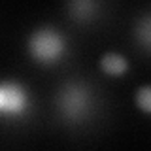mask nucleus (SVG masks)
Here are the masks:
<instances>
[{
	"label": "nucleus",
	"instance_id": "1",
	"mask_svg": "<svg viewBox=\"0 0 151 151\" xmlns=\"http://www.w3.org/2000/svg\"><path fill=\"white\" fill-rule=\"evenodd\" d=\"M55 106L60 119L70 125L85 123L96 108L93 89L83 81H66L55 96Z\"/></svg>",
	"mask_w": 151,
	"mask_h": 151
},
{
	"label": "nucleus",
	"instance_id": "2",
	"mask_svg": "<svg viewBox=\"0 0 151 151\" xmlns=\"http://www.w3.org/2000/svg\"><path fill=\"white\" fill-rule=\"evenodd\" d=\"M28 55L38 64L53 66L66 57L68 53V42L63 32H59L53 27H40L32 30V34L27 40Z\"/></svg>",
	"mask_w": 151,
	"mask_h": 151
},
{
	"label": "nucleus",
	"instance_id": "3",
	"mask_svg": "<svg viewBox=\"0 0 151 151\" xmlns=\"http://www.w3.org/2000/svg\"><path fill=\"white\" fill-rule=\"evenodd\" d=\"M32 96L17 79H0V119L15 121L28 115Z\"/></svg>",
	"mask_w": 151,
	"mask_h": 151
},
{
	"label": "nucleus",
	"instance_id": "4",
	"mask_svg": "<svg viewBox=\"0 0 151 151\" xmlns=\"http://www.w3.org/2000/svg\"><path fill=\"white\" fill-rule=\"evenodd\" d=\"M66 9L72 21L79 25H87L94 21L100 13V0H68Z\"/></svg>",
	"mask_w": 151,
	"mask_h": 151
},
{
	"label": "nucleus",
	"instance_id": "5",
	"mask_svg": "<svg viewBox=\"0 0 151 151\" xmlns=\"http://www.w3.org/2000/svg\"><path fill=\"white\" fill-rule=\"evenodd\" d=\"M100 68H102V72H106L108 76L117 78V76H123L129 70V60L119 53H106L100 59Z\"/></svg>",
	"mask_w": 151,
	"mask_h": 151
},
{
	"label": "nucleus",
	"instance_id": "6",
	"mask_svg": "<svg viewBox=\"0 0 151 151\" xmlns=\"http://www.w3.org/2000/svg\"><path fill=\"white\" fill-rule=\"evenodd\" d=\"M136 38H138V42L142 44V47L147 51L149 49V38H151V25H149V17L147 15L142 19L140 25L136 27Z\"/></svg>",
	"mask_w": 151,
	"mask_h": 151
},
{
	"label": "nucleus",
	"instance_id": "7",
	"mask_svg": "<svg viewBox=\"0 0 151 151\" xmlns=\"http://www.w3.org/2000/svg\"><path fill=\"white\" fill-rule=\"evenodd\" d=\"M136 106L144 113L151 111V87L149 85H144V87L136 93Z\"/></svg>",
	"mask_w": 151,
	"mask_h": 151
}]
</instances>
